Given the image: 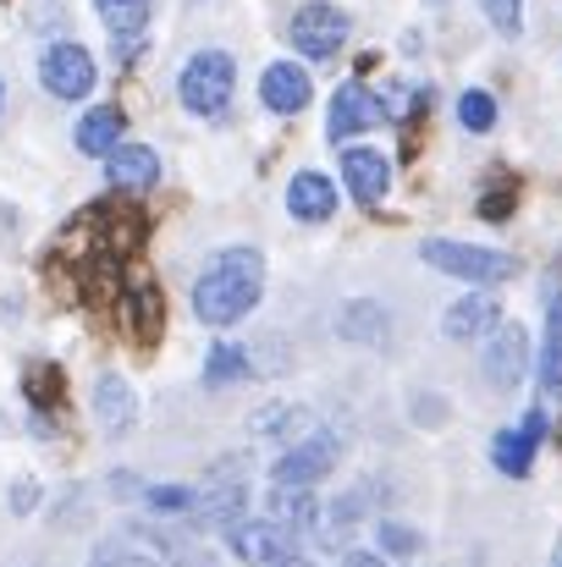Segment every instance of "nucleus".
Segmentation results:
<instances>
[{
    "label": "nucleus",
    "instance_id": "dca6fc26",
    "mask_svg": "<svg viewBox=\"0 0 562 567\" xmlns=\"http://www.w3.org/2000/svg\"><path fill=\"white\" fill-rule=\"evenodd\" d=\"M122 326H127L139 342H155V337H161L166 315H161V292H155L150 281H133V287H122Z\"/></svg>",
    "mask_w": 562,
    "mask_h": 567
},
{
    "label": "nucleus",
    "instance_id": "7c9ffc66",
    "mask_svg": "<svg viewBox=\"0 0 562 567\" xmlns=\"http://www.w3.org/2000/svg\"><path fill=\"white\" fill-rule=\"evenodd\" d=\"M11 502H17L11 513H33V502H39V485H33V480H17V491H11Z\"/></svg>",
    "mask_w": 562,
    "mask_h": 567
},
{
    "label": "nucleus",
    "instance_id": "1a4fd4ad",
    "mask_svg": "<svg viewBox=\"0 0 562 567\" xmlns=\"http://www.w3.org/2000/svg\"><path fill=\"white\" fill-rule=\"evenodd\" d=\"M226 546L243 567H270L293 551V535L276 524V518H254V524H232L226 529Z\"/></svg>",
    "mask_w": 562,
    "mask_h": 567
},
{
    "label": "nucleus",
    "instance_id": "5701e85b",
    "mask_svg": "<svg viewBox=\"0 0 562 567\" xmlns=\"http://www.w3.org/2000/svg\"><path fill=\"white\" fill-rule=\"evenodd\" d=\"M343 337H348V342H370V348H380V342H386V315H380V303H348Z\"/></svg>",
    "mask_w": 562,
    "mask_h": 567
},
{
    "label": "nucleus",
    "instance_id": "473e14b6",
    "mask_svg": "<svg viewBox=\"0 0 562 567\" xmlns=\"http://www.w3.org/2000/svg\"><path fill=\"white\" fill-rule=\"evenodd\" d=\"M94 567H155V563H144V557H105V563H94Z\"/></svg>",
    "mask_w": 562,
    "mask_h": 567
},
{
    "label": "nucleus",
    "instance_id": "cd10ccee",
    "mask_svg": "<svg viewBox=\"0 0 562 567\" xmlns=\"http://www.w3.org/2000/svg\"><path fill=\"white\" fill-rule=\"evenodd\" d=\"M480 11H486L508 39H519V28H524V22H519V0H480Z\"/></svg>",
    "mask_w": 562,
    "mask_h": 567
},
{
    "label": "nucleus",
    "instance_id": "412c9836",
    "mask_svg": "<svg viewBox=\"0 0 562 567\" xmlns=\"http://www.w3.org/2000/svg\"><path fill=\"white\" fill-rule=\"evenodd\" d=\"M254 375V364H248V348H237V342H215L210 348V359H204V380L210 385H237V380Z\"/></svg>",
    "mask_w": 562,
    "mask_h": 567
},
{
    "label": "nucleus",
    "instance_id": "4be33fe9",
    "mask_svg": "<svg viewBox=\"0 0 562 567\" xmlns=\"http://www.w3.org/2000/svg\"><path fill=\"white\" fill-rule=\"evenodd\" d=\"M94 11H100V22L122 39V33H144V22H150V0H94Z\"/></svg>",
    "mask_w": 562,
    "mask_h": 567
},
{
    "label": "nucleus",
    "instance_id": "bb28decb",
    "mask_svg": "<svg viewBox=\"0 0 562 567\" xmlns=\"http://www.w3.org/2000/svg\"><path fill=\"white\" fill-rule=\"evenodd\" d=\"M309 413L304 408H287V402H265L259 413H254V435H287L293 424H304Z\"/></svg>",
    "mask_w": 562,
    "mask_h": 567
},
{
    "label": "nucleus",
    "instance_id": "a211bd4d",
    "mask_svg": "<svg viewBox=\"0 0 562 567\" xmlns=\"http://www.w3.org/2000/svg\"><path fill=\"white\" fill-rule=\"evenodd\" d=\"M270 507H276V524L287 529V535H304V540H315V529H320V502H315V491H276L270 485Z\"/></svg>",
    "mask_w": 562,
    "mask_h": 567
},
{
    "label": "nucleus",
    "instance_id": "2f4dec72",
    "mask_svg": "<svg viewBox=\"0 0 562 567\" xmlns=\"http://www.w3.org/2000/svg\"><path fill=\"white\" fill-rule=\"evenodd\" d=\"M343 567H386V563H380V551H348Z\"/></svg>",
    "mask_w": 562,
    "mask_h": 567
},
{
    "label": "nucleus",
    "instance_id": "39448f33",
    "mask_svg": "<svg viewBox=\"0 0 562 567\" xmlns=\"http://www.w3.org/2000/svg\"><path fill=\"white\" fill-rule=\"evenodd\" d=\"M337 452H343V441H337L331 430H315L309 441L287 446V452L270 463V485H276V491H315V485L331 474Z\"/></svg>",
    "mask_w": 562,
    "mask_h": 567
},
{
    "label": "nucleus",
    "instance_id": "6e6552de",
    "mask_svg": "<svg viewBox=\"0 0 562 567\" xmlns=\"http://www.w3.org/2000/svg\"><path fill=\"white\" fill-rule=\"evenodd\" d=\"M524 375H530V331L513 326V320H502L491 331V342H486V380L497 391H513Z\"/></svg>",
    "mask_w": 562,
    "mask_h": 567
},
{
    "label": "nucleus",
    "instance_id": "f257e3e1",
    "mask_svg": "<svg viewBox=\"0 0 562 567\" xmlns=\"http://www.w3.org/2000/svg\"><path fill=\"white\" fill-rule=\"evenodd\" d=\"M265 292V259L254 248H221L215 265L193 281V315L204 326H237Z\"/></svg>",
    "mask_w": 562,
    "mask_h": 567
},
{
    "label": "nucleus",
    "instance_id": "4468645a",
    "mask_svg": "<svg viewBox=\"0 0 562 567\" xmlns=\"http://www.w3.org/2000/svg\"><path fill=\"white\" fill-rule=\"evenodd\" d=\"M94 419H100L105 435H127V430H133V419H139V396H133V385H127L122 375L94 380Z\"/></svg>",
    "mask_w": 562,
    "mask_h": 567
},
{
    "label": "nucleus",
    "instance_id": "423d86ee",
    "mask_svg": "<svg viewBox=\"0 0 562 567\" xmlns=\"http://www.w3.org/2000/svg\"><path fill=\"white\" fill-rule=\"evenodd\" d=\"M94 78H100V66H94V55L83 44H50L44 61H39V83L55 100H89L94 94Z\"/></svg>",
    "mask_w": 562,
    "mask_h": 567
},
{
    "label": "nucleus",
    "instance_id": "c9c22d12",
    "mask_svg": "<svg viewBox=\"0 0 562 567\" xmlns=\"http://www.w3.org/2000/svg\"><path fill=\"white\" fill-rule=\"evenodd\" d=\"M0 94H6V89H0Z\"/></svg>",
    "mask_w": 562,
    "mask_h": 567
},
{
    "label": "nucleus",
    "instance_id": "7ed1b4c3",
    "mask_svg": "<svg viewBox=\"0 0 562 567\" xmlns=\"http://www.w3.org/2000/svg\"><path fill=\"white\" fill-rule=\"evenodd\" d=\"M232 94H237V61L226 55V50H198V55H187L183 72H177V100H183V111L193 116H221L226 105H232Z\"/></svg>",
    "mask_w": 562,
    "mask_h": 567
},
{
    "label": "nucleus",
    "instance_id": "0eeeda50",
    "mask_svg": "<svg viewBox=\"0 0 562 567\" xmlns=\"http://www.w3.org/2000/svg\"><path fill=\"white\" fill-rule=\"evenodd\" d=\"M386 122V111H380V94L365 89V78L359 83H343L337 94H331V116H326V133L337 138V144H365V133Z\"/></svg>",
    "mask_w": 562,
    "mask_h": 567
},
{
    "label": "nucleus",
    "instance_id": "aec40b11",
    "mask_svg": "<svg viewBox=\"0 0 562 567\" xmlns=\"http://www.w3.org/2000/svg\"><path fill=\"white\" fill-rule=\"evenodd\" d=\"M491 463H497L508 480H524L530 463H535V441H530L524 430H497V441H491Z\"/></svg>",
    "mask_w": 562,
    "mask_h": 567
},
{
    "label": "nucleus",
    "instance_id": "ddd939ff",
    "mask_svg": "<svg viewBox=\"0 0 562 567\" xmlns=\"http://www.w3.org/2000/svg\"><path fill=\"white\" fill-rule=\"evenodd\" d=\"M343 183H348V193L359 204H380L386 188H391V166L370 144H343Z\"/></svg>",
    "mask_w": 562,
    "mask_h": 567
},
{
    "label": "nucleus",
    "instance_id": "393cba45",
    "mask_svg": "<svg viewBox=\"0 0 562 567\" xmlns=\"http://www.w3.org/2000/svg\"><path fill=\"white\" fill-rule=\"evenodd\" d=\"M375 546H380L386 557H402V563H408V557H419V551H425V535H419V529H408V524H397V518H386V524L375 529Z\"/></svg>",
    "mask_w": 562,
    "mask_h": 567
},
{
    "label": "nucleus",
    "instance_id": "f704fd0d",
    "mask_svg": "<svg viewBox=\"0 0 562 567\" xmlns=\"http://www.w3.org/2000/svg\"><path fill=\"white\" fill-rule=\"evenodd\" d=\"M552 567H562V551H558V557H552Z\"/></svg>",
    "mask_w": 562,
    "mask_h": 567
},
{
    "label": "nucleus",
    "instance_id": "6ab92c4d",
    "mask_svg": "<svg viewBox=\"0 0 562 567\" xmlns=\"http://www.w3.org/2000/svg\"><path fill=\"white\" fill-rule=\"evenodd\" d=\"M122 127H127V116L116 111V105H100V111H89L83 122H78V150L83 155H111L116 144H122Z\"/></svg>",
    "mask_w": 562,
    "mask_h": 567
},
{
    "label": "nucleus",
    "instance_id": "9b49d317",
    "mask_svg": "<svg viewBox=\"0 0 562 567\" xmlns=\"http://www.w3.org/2000/svg\"><path fill=\"white\" fill-rule=\"evenodd\" d=\"M309 94H315V83H309V72L298 61H270L265 78H259V100L276 116H298L309 105Z\"/></svg>",
    "mask_w": 562,
    "mask_h": 567
},
{
    "label": "nucleus",
    "instance_id": "a878e982",
    "mask_svg": "<svg viewBox=\"0 0 562 567\" xmlns=\"http://www.w3.org/2000/svg\"><path fill=\"white\" fill-rule=\"evenodd\" d=\"M458 122H463L469 133H491V127H497V100H491L486 89L458 94Z\"/></svg>",
    "mask_w": 562,
    "mask_h": 567
},
{
    "label": "nucleus",
    "instance_id": "20e7f679",
    "mask_svg": "<svg viewBox=\"0 0 562 567\" xmlns=\"http://www.w3.org/2000/svg\"><path fill=\"white\" fill-rule=\"evenodd\" d=\"M348 33H354V22H348V11H343V6H331V0H309V6L287 22L293 50H298V55H309V61H331V55H343Z\"/></svg>",
    "mask_w": 562,
    "mask_h": 567
},
{
    "label": "nucleus",
    "instance_id": "72a5a7b5",
    "mask_svg": "<svg viewBox=\"0 0 562 567\" xmlns=\"http://www.w3.org/2000/svg\"><path fill=\"white\" fill-rule=\"evenodd\" d=\"M270 567H320V563H309V557H298V551H287L282 563H270Z\"/></svg>",
    "mask_w": 562,
    "mask_h": 567
},
{
    "label": "nucleus",
    "instance_id": "9d476101",
    "mask_svg": "<svg viewBox=\"0 0 562 567\" xmlns=\"http://www.w3.org/2000/svg\"><path fill=\"white\" fill-rule=\"evenodd\" d=\"M105 183L116 193H144L161 183V155L150 150V144H116L111 155H105Z\"/></svg>",
    "mask_w": 562,
    "mask_h": 567
},
{
    "label": "nucleus",
    "instance_id": "b1692460",
    "mask_svg": "<svg viewBox=\"0 0 562 567\" xmlns=\"http://www.w3.org/2000/svg\"><path fill=\"white\" fill-rule=\"evenodd\" d=\"M150 513H161V518H183L198 507V491H187V485H144V496H139Z\"/></svg>",
    "mask_w": 562,
    "mask_h": 567
},
{
    "label": "nucleus",
    "instance_id": "c85d7f7f",
    "mask_svg": "<svg viewBox=\"0 0 562 567\" xmlns=\"http://www.w3.org/2000/svg\"><path fill=\"white\" fill-rule=\"evenodd\" d=\"M480 215H486V220H508V215H513V193H486V198H480Z\"/></svg>",
    "mask_w": 562,
    "mask_h": 567
},
{
    "label": "nucleus",
    "instance_id": "c756f323",
    "mask_svg": "<svg viewBox=\"0 0 562 567\" xmlns=\"http://www.w3.org/2000/svg\"><path fill=\"white\" fill-rule=\"evenodd\" d=\"M519 430H524V435H530V441H541V435H546V430H552V419H546V408H530V413H524V424H519Z\"/></svg>",
    "mask_w": 562,
    "mask_h": 567
},
{
    "label": "nucleus",
    "instance_id": "f8f14e48",
    "mask_svg": "<svg viewBox=\"0 0 562 567\" xmlns=\"http://www.w3.org/2000/svg\"><path fill=\"white\" fill-rule=\"evenodd\" d=\"M502 326V298L491 292V287H480V292H469V298H458L447 315H441V331L452 337V342H469V337H491Z\"/></svg>",
    "mask_w": 562,
    "mask_h": 567
},
{
    "label": "nucleus",
    "instance_id": "f03ea898",
    "mask_svg": "<svg viewBox=\"0 0 562 567\" xmlns=\"http://www.w3.org/2000/svg\"><path fill=\"white\" fill-rule=\"evenodd\" d=\"M419 259L469 281V287H502L519 276V259L502 254V248H480V243H452V237H425L419 243Z\"/></svg>",
    "mask_w": 562,
    "mask_h": 567
},
{
    "label": "nucleus",
    "instance_id": "2eb2a0df",
    "mask_svg": "<svg viewBox=\"0 0 562 567\" xmlns=\"http://www.w3.org/2000/svg\"><path fill=\"white\" fill-rule=\"evenodd\" d=\"M287 209L298 220H331L337 215V183L326 172H298L287 183Z\"/></svg>",
    "mask_w": 562,
    "mask_h": 567
},
{
    "label": "nucleus",
    "instance_id": "f3484780",
    "mask_svg": "<svg viewBox=\"0 0 562 567\" xmlns=\"http://www.w3.org/2000/svg\"><path fill=\"white\" fill-rule=\"evenodd\" d=\"M541 396L558 402L562 396V292H552L546 303V331H541Z\"/></svg>",
    "mask_w": 562,
    "mask_h": 567
}]
</instances>
